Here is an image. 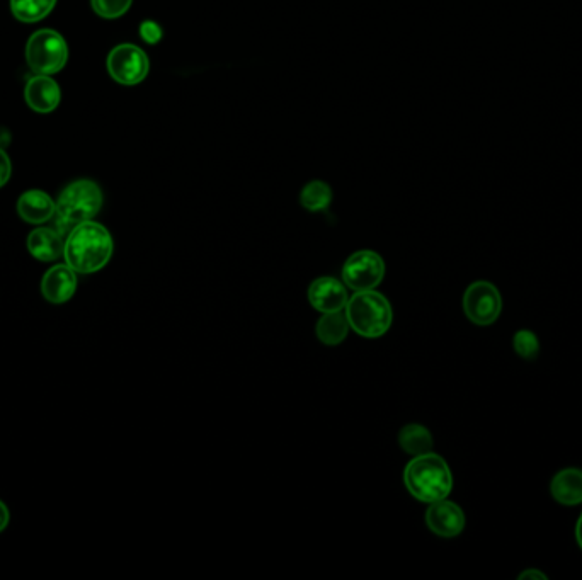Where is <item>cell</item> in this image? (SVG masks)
Instances as JSON below:
<instances>
[{"label":"cell","mask_w":582,"mask_h":580,"mask_svg":"<svg viewBox=\"0 0 582 580\" xmlns=\"http://www.w3.org/2000/svg\"><path fill=\"white\" fill-rule=\"evenodd\" d=\"M115 252V242L108 228L89 220L70 230L63 245L65 264L77 274L99 273L108 266Z\"/></svg>","instance_id":"obj_1"},{"label":"cell","mask_w":582,"mask_h":580,"mask_svg":"<svg viewBox=\"0 0 582 580\" xmlns=\"http://www.w3.org/2000/svg\"><path fill=\"white\" fill-rule=\"evenodd\" d=\"M404 482L412 497L417 501H443L453 489L450 467L440 455L424 453L414 456L404 472Z\"/></svg>","instance_id":"obj_2"},{"label":"cell","mask_w":582,"mask_h":580,"mask_svg":"<svg viewBox=\"0 0 582 580\" xmlns=\"http://www.w3.org/2000/svg\"><path fill=\"white\" fill-rule=\"evenodd\" d=\"M103 208V191L91 179L70 182L57 200L55 230L67 237L79 223L89 222Z\"/></svg>","instance_id":"obj_3"},{"label":"cell","mask_w":582,"mask_h":580,"mask_svg":"<svg viewBox=\"0 0 582 580\" xmlns=\"http://www.w3.org/2000/svg\"><path fill=\"white\" fill-rule=\"evenodd\" d=\"M346 317L349 327L356 334L366 339H378L387 334L394 320V313L385 296L375 290H366L356 291V295L349 298Z\"/></svg>","instance_id":"obj_4"},{"label":"cell","mask_w":582,"mask_h":580,"mask_svg":"<svg viewBox=\"0 0 582 580\" xmlns=\"http://www.w3.org/2000/svg\"><path fill=\"white\" fill-rule=\"evenodd\" d=\"M69 60V46L55 29H40L26 43V63L36 75L58 74Z\"/></svg>","instance_id":"obj_5"},{"label":"cell","mask_w":582,"mask_h":580,"mask_svg":"<svg viewBox=\"0 0 582 580\" xmlns=\"http://www.w3.org/2000/svg\"><path fill=\"white\" fill-rule=\"evenodd\" d=\"M106 67L111 79L121 86L132 87L147 79L150 62L147 53L140 46L121 43L109 52Z\"/></svg>","instance_id":"obj_6"},{"label":"cell","mask_w":582,"mask_h":580,"mask_svg":"<svg viewBox=\"0 0 582 580\" xmlns=\"http://www.w3.org/2000/svg\"><path fill=\"white\" fill-rule=\"evenodd\" d=\"M463 312L475 325H492L503 312V296L489 281H475L463 295Z\"/></svg>","instance_id":"obj_7"},{"label":"cell","mask_w":582,"mask_h":580,"mask_svg":"<svg viewBox=\"0 0 582 580\" xmlns=\"http://www.w3.org/2000/svg\"><path fill=\"white\" fill-rule=\"evenodd\" d=\"M385 276V262L377 252H354L343 266L344 285L354 291L375 290Z\"/></svg>","instance_id":"obj_8"},{"label":"cell","mask_w":582,"mask_h":580,"mask_svg":"<svg viewBox=\"0 0 582 580\" xmlns=\"http://www.w3.org/2000/svg\"><path fill=\"white\" fill-rule=\"evenodd\" d=\"M77 273L67 264H57L46 271L41 279V295L46 302L63 305L74 298L77 291Z\"/></svg>","instance_id":"obj_9"},{"label":"cell","mask_w":582,"mask_h":580,"mask_svg":"<svg viewBox=\"0 0 582 580\" xmlns=\"http://www.w3.org/2000/svg\"><path fill=\"white\" fill-rule=\"evenodd\" d=\"M426 524L434 535L441 538H455L465 528V514L462 507L457 506L455 502L443 499L431 504L426 512Z\"/></svg>","instance_id":"obj_10"},{"label":"cell","mask_w":582,"mask_h":580,"mask_svg":"<svg viewBox=\"0 0 582 580\" xmlns=\"http://www.w3.org/2000/svg\"><path fill=\"white\" fill-rule=\"evenodd\" d=\"M309 300L317 312H341L348 305L346 286L334 278L315 279L309 288Z\"/></svg>","instance_id":"obj_11"},{"label":"cell","mask_w":582,"mask_h":580,"mask_svg":"<svg viewBox=\"0 0 582 580\" xmlns=\"http://www.w3.org/2000/svg\"><path fill=\"white\" fill-rule=\"evenodd\" d=\"M60 97H62L60 87L50 75H35L33 79L28 80L24 89L26 104L35 113H52L58 108Z\"/></svg>","instance_id":"obj_12"},{"label":"cell","mask_w":582,"mask_h":580,"mask_svg":"<svg viewBox=\"0 0 582 580\" xmlns=\"http://www.w3.org/2000/svg\"><path fill=\"white\" fill-rule=\"evenodd\" d=\"M57 201L50 198V194L40 189H31L21 194L18 200V213L21 220L31 225H43L55 218Z\"/></svg>","instance_id":"obj_13"},{"label":"cell","mask_w":582,"mask_h":580,"mask_svg":"<svg viewBox=\"0 0 582 580\" xmlns=\"http://www.w3.org/2000/svg\"><path fill=\"white\" fill-rule=\"evenodd\" d=\"M63 237L55 228L38 227L28 235L26 247L31 256L40 262H55L63 257Z\"/></svg>","instance_id":"obj_14"},{"label":"cell","mask_w":582,"mask_h":580,"mask_svg":"<svg viewBox=\"0 0 582 580\" xmlns=\"http://www.w3.org/2000/svg\"><path fill=\"white\" fill-rule=\"evenodd\" d=\"M552 497L564 506H577L582 502V470L564 468L560 470L550 484Z\"/></svg>","instance_id":"obj_15"},{"label":"cell","mask_w":582,"mask_h":580,"mask_svg":"<svg viewBox=\"0 0 582 580\" xmlns=\"http://www.w3.org/2000/svg\"><path fill=\"white\" fill-rule=\"evenodd\" d=\"M348 317L343 312L324 313L315 327V334L326 346H337L348 337Z\"/></svg>","instance_id":"obj_16"},{"label":"cell","mask_w":582,"mask_h":580,"mask_svg":"<svg viewBox=\"0 0 582 580\" xmlns=\"http://www.w3.org/2000/svg\"><path fill=\"white\" fill-rule=\"evenodd\" d=\"M399 444L402 450L412 456L424 455L433 448V436L428 427L421 424H409L399 434Z\"/></svg>","instance_id":"obj_17"},{"label":"cell","mask_w":582,"mask_h":580,"mask_svg":"<svg viewBox=\"0 0 582 580\" xmlns=\"http://www.w3.org/2000/svg\"><path fill=\"white\" fill-rule=\"evenodd\" d=\"M57 6V0H11L14 18L21 23H38L45 19Z\"/></svg>","instance_id":"obj_18"},{"label":"cell","mask_w":582,"mask_h":580,"mask_svg":"<svg viewBox=\"0 0 582 580\" xmlns=\"http://www.w3.org/2000/svg\"><path fill=\"white\" fill-rule=\"evenodd\" d=\"M332 198H334V194H332L331 186L327 182L315 179L302 189L300 205L312 213H319V211H326L331 206Z\"/></svg>","instance_id":"obj_19"},{"label":"cell","mask_w":582,"mask_h":580,"mask_svg":"<svg viewBox=\"0 0 582 580\" xmlns=\"http://www.w3.org/2000/svg\"><path fill=\"white\" fill-rule=\"evenodd\" d=\"M514 353L526 361H535L540 354V341L533 330H518L513 337Z\"/></svg>","instance_id":"obj_20"},{"label":"cell","mask_w":582,"mask_h":580,"mask_svg":"<svg viewBox=\"0 0 582 580\" xmlns=\"http://www.w3.org/2000/svg\"><path fill=\"white\" fill-rule=\"evenodd\" d=\"M133 0H91L92 9L99 18L118 19L130 11Z\"/></svg>","instance_id":"obj_21"},{"label":"cell","mask_w":582,"mask_h":580,"mask_svg":"<svg viewBox=\"0 0 582 580\" xmlns=\"http://www.w3.org/2000/svg\"><path fill=\"white\" fill-rule=\"evenodd\" d=\"M138 33H140V38L147 45H157L164 38V29H162L159 23H155V21H143L140 24V31Z\"/></svg>","instance_id":"obj_22"},{"label":"cell","mask_w":582,"mask_h":580,"mask_svg":"<svg viewBox=\"0 0 582 580\" xmlns=\"http://www.w3.org/2000/svg\"><path fill=\"white\" fill-rule=\"evenodd\" d=\"M12 176V164L9 155L0 148V188H4Z\"/></svg>","instance_id":"obj_23"},{"label":"cell","mask_w":582,"mask_h":580,"mask_svg":"<svg viewBox=\"0 0 582 580\" xmlns=\"http://www.w3.org/2000/svg\"><path fill=\"white\" fill-rule=\"evenodd\" d=\"M9 523H11V512H9V507L4 504V501H0V533L6 531Z\"/></svg>","instance_id":"obj_24"},{"label":"cell","mask_w":582,"mask_h":580,"mask_svg":"<svg viewBox=\"0 0 582 580\" xmlns=\"http://www.w3.org/2000/svg\"><path fill=\"white\" fill-rule=\"evenodd\" d=\"M518 579H520V580H525V579L547 580L548 577H547V575L543 574V572H540V570L531 569V570H525V572H523V574H520V577H518Z\"/></svg>","instance_id":"obj_25"},{"label":"cell","mask_w":582,"mask_h":580,"mask_svg":"<svg viewBox=\"0 0 582 580\" xmlns=\"http://www.w3.org/2000/svg\"><path fill=\"white\" fill-rule=\"evenodd\" d=\"M576 538H577V543H579V546H581V550H582V514H581V516H579V519H577Z\"/></svg>","instance_id":"obj_26"}]
</instances>
